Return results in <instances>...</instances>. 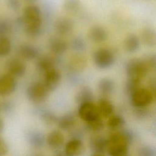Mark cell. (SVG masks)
I'll return each mask as SVG.
<instances>
[{
    "label": "cell",
    "instance_id": "6da1fadb",
    "mask_svg": "<svg viewBox=\"0 0 156 156\" xmlns=\"http://www.w3.org/2000/svg\"><path fill=\"white\" fill-rule=\"evenodd\" d=\"M26 34L30 38L39 37L42 31V12L36 5H29L25 7L22 16Z\"/></svg>",
    "mask_w": 156,
    "mask_h": 156
},
{
    "label": "cell",
    "instance_id": "7a4b0ae2",
    "mask_svg": "<svg viewBox=\"0 0 156 156\" xmlns=\"http://www.w3.org/2000/svg\"><path fill=\"white\" fill-rule=\"evenodd\" d=\"M150 70L144 58H133L126 64L125 71L128 78L141 80Z\"/></svg>",
    "mask_w": 156,
    "mask_h": 156
},
{
    "label": "cell",
    "instance_id": "3957f363",
    "mask_svg": "<svg viewBox=\"0 0 156 156\" xmlns=\"http://www.w3.org/2000/svg\"><path fill=\"white\" fill-rule=\"evenodd\" d=\"M93 61L98 68L105 69L113 65L115 62V57L110 49L101 48L98 49L94 52Z\"/></svg>",
    "mask_w": 156,
    "mask_h": 156
},
{
    "label": "cell",
    "instance_id": "277c9868",
    "mask_svg": "<svg viewBox=\"0 0 156 156\" xmlns=\"http://www.w3.org/2000/svg\"><path fill=\"white\" fill-rule=\"evenodd\" d=\"M49 92L43 82H34L28 86L26 94L30 101L38 104L44 102L47 99Z\"/></svg>",
    "mask_w": 156,
    "mask_h": 156
},
{
    "label": "cell",
    "instance_id": "5b68a950",
    "mask_svg": "<svg viewBox=\"0 0 156 156\" xmlns=\"http://www.w3.org/2000/svg\"><path fill=\"white\" fill-rule=\"evenodd\" d=\"M132 104L136 108H144L153 100V93L149 89L140 87L130 95Z\"/></svg>",
    "mask_w": 156,
    "mask_h": 156
},
{
    "label": "cell",
    "instance_id": "8992f818",
    "mask_svg": "<svg viewBox=\"0 0 156 156\" xmlns=\"http://www.w3.org/2000/svg\"><path fill=\"white\" fill-rule=\"evenodd\" d=\"M78 113L80 118L87 122L100 118L98 107L92 102L80 104Z\"/></svg>",
    "mask_w": 156,
    "mask_h": 156
},
{
    "label": "cell",
    "instance_id": "52a82bcc",
    "mask_svg": "<svg viewBox=\"0 0 156 156\" xmlns=\"http://www.w3.org/2000/svg\"><path fill=\"white\" fill-rule=\"evenodd\" d=\"M62 79L60 72L53 68L44 73V79L43 83L49 91L55 90L59 85Z\"/></svg>",
    "mask_w": 156,
    "mask_h": 156
},
{
    "label": "cell",
    "instance_id": "ba28073f",
    "mask_svg": "<svg viewBox=\"0 0 156 156\" xmlns=\"http://www.w3.org/2000/svg\"><path fill=\"white\" fill-rule=\"evenodd\" d=\"M17 82L15 77L9 74H5L0 77V95L8 96L16 90Z\"/></svg>",
    "mask_w": 156,
    "mask_h": 156
},
{
    "label": "cell",
    "instance_id": "9c48e42d",
    "mask_svg": "<svg viewBox=\"0 0 156 156\" xmlns=\"http://www.w3.org/2000/svg\"><path fill=\"white\" fill-rule=\"evenodd\" d=\"M8 74L14 77H20L24 75L26 71V64L20 59L12 58L6 63Z\"/></svg>",
    "mask_w": 156,
    "mask_h": 156
},
{
    "label": "cell",
    "instance_id": "30bf717a",
    "mask_svg": "<svg viewBox=\"0 0 156 156\" xmlns=\"http://www.w3.org/2000/svg\"><path fill=\"white\" fill-rule=\"evenodd\" d=\"M74 23L70 19L65 16L58 18L54 23V29L60 36L69 35L73 30Z\"/></svg>",
    "mask_w": 156,
    "mask_h": 156
},
{
    "label": "cell",
    "instance_id": "8fae6325",
    "mask_svg": "<svg viewBox=\"0 0 156 156\" xmlns=\"http://www.w3.org/2000/svg\"><path fill=\"white\" fill-rule=\"evenodd\" d=\"M65 151L66 156H80L84 151V146L79 139H71L66 144Z\"/></svg>",
    "mask_w": 156,
    "mask_h": 156
},
{
    "label": "cell",
    "instance_id": "7c38bea8",
    "mask_svg": "<svg viewBox=\"0 0 156 156\" xmlns=\"http://www.w3.org/2000/svg\"><path fill=\"white\" fill-rule=\"evenodd\" d=\"M90 146L91 149L94 152V154H102L107 150L108 142L107 139L104 137L96 135L90 139Z\"/></svg>",
    "mask_w": 156,
    "mask_h": 156
},
{
    "label": "cell",
    "instance_id": "4fadbf2b",
    "mask_svg": "<svg viewBox=\"0 0 156 156\" xmlns=\"http://www.w3.org/2000/svg\"><path fill=\"white\" fill-rule=\"evenodd\" d=\"M49 48L53 54L59 55L66 52L68 44L65 40L60 38L52 37L49 39Z\"/></svg>",
    "mask_w": 156,
    "mask_h": 156
},
{
    "label": "cell",
    "instance_id": "5bb4252c",
    "mask_svg": "<svg viewBox=\"0 0 156 156\" xmlns=\"http://www.w3.org/2000/svg\"><path fill=\"white\" fill-rule=\"evenodd\" d=\"M20 55L27 60H33L39 56V49L32 44L25 43L21 44L19 48Z\"/></svg>",
    "mask_w": 156,
    "mask_h": 156
},
{
    "label": "cell",
    "instance_id": "9a60e30c",
    "mask_svg": "<svg viewBox=\"0 0 156 156\" xmlns=\"http://www.w3.org/2000/svg\"><path fill=\"white\" fill-rule=\"evenodd\" d=\"M90 39L96 43L104 42L108 37L106 30L102 26H95L92 27L88 32Z\"/></svg>",
    "mask_w": 156,
    "mask_h": 156
},
{
    "label": "cell",
    "instance_id": "2e32d148",
    "mask_svg": "<svg viewBox=\"0 0 156 156\" xmlns=\"http://www.w3.org/2000/svg\"><path fill=\"white\" fill-rule=\"evenodd\" d=\"M64 135L57 130L51 131L47 136L46 142L48 145L52 149H58L63 144Z\"/></svg>",
    "mask_w": 156,
    "mask_h": 156
},
{
    "label": "cell",
    "instance_id": "e0dca14e",
    "mask_svg": "<svg viewBox=\"0 0 156 156\" xmlns=\"http://www.w3.org/2000/svg\"><path fill=\"white\" fill-rule=\"evenodd\" d=\"M107 140L108 144L123 143L129 145L132 140V136L127 132L116 131L110 134Z\"/></svg>",
    "mask_w": 156,
    "mask_h": 156
},
{
    "label": "cell",
    "instance_id": "ac0fdd59",
    "mask_svg": "<svg viewBox=\"0 0 156 156\" xmlns=\"http://www.w3.org/2000/svg\"><path fill=\"white\" fill-rule=\"evenodd\" d=\"M93 99V93L91 88L88 86L81 87L75 96L76 102L80 105L86 102H91Z\"/></svg>",
    "mask_w": 156,
    "mask_h": 156
},
{
    "label": "cell",
    "instance_id": "d6986e66",
    "mask_svg": "<svg viewBox=\"0 0 156 156\" xmlns=\"http://www.w3.org/2000/svg\"><path fill=\"white\" fill-rule=\"evenodd\" d=\"M97 107L100 116L105 118L111 116L114 112L113 104L105 98H102L99 99L98 106Z\"/></svg>",
    "mask_w": 156,
    "mask_h": 156
},
{
    "label": "cell",
    "instance_id": "ffe728a7",
    "mask_svg": "<svg viewBox=\"0 0 156 156\" xmlns=\"http://www.w3.org/2000/svg\"><path fill=\"white\" fill-rule=\"evenodd\" d=\"M124 48L126 51L133 53L138 50L140 46V40L135 34L128 35L124 40Z\"/></svg>",
    "mask_w": 156,
    "mask_h": 156
},
{
    "label": "cell",
    "instance_id": "44dd1931",
    "mask_svg": "<svg viewBox=\"0 0 156 156\" xmlns=\"http://www.w3.org/2000/svg\"><path fill=\"white\" fill-rule=\"evenodd\" d=\"M141 40L148 47H154L156 44V34L153 28L145 27L141 32Z\"/></svg>",
    "mask_w": 156,
    "mask_h": 156
},
{
    "label": "cell",
    "instance_id": "7402d4cb",
    "mask_svg": "<svg viewBox=\"0 0 156 156\" xmlns=\"http://www.w3.org/2000/svg\"><path fill=\"white\" fill-rule=\"evenodd\" d=\"M107 151L110 156H129V145L126 144H108Z\"/></svg>",
    "mask_w": 156,
    "mask_h": 156
},
{
    "label": "cell",
    "instance_id": "603a6c76",
    "mask_svg": "<svg viewBox=\"0 0 156 156\" xmlns=\"http://www.w3.org/2000/svg\"><path fill=\"white\" fill-rule=\"evenodd\" d=\"M86 65L87 61L85 58L79 54L72 55L68 62L69 68L74 71H81L84 69Z\"/></svg>",
    "mask_w": 156,
    "mask_h": 156
},
{
    "label": "cell",
    "instance_id": "cb8c5ba5",
    "mask_svg": "<svg viewBox=\"0 0 156 156\" xmlns=\"http://www.w3.org/2000/svg\"><path fill=\"white\" fill-rule=\"evenodd\" d=\"M77 122L76 117L73 113H67L57 119L58 127L64 130H68L73 128Z\"/></svg>",
    "mask_w": 156,
    "mask_h": 156
},
{
    "label": "cell",
    "instance_id": "d4e9b609",
    "mask_svg": "<svg viewBox=\"0 0 156 156\" xmlns=\"http://www.w3.org/2000/svg\"><path fill=\"white\" fill-rule=\"evenodd\" d=\"M99 92L104 96H108L112 93L115 89V82L110 77H102L98 82Z\"/></svg>",
    "mask_w": 156,
    "mask_h": 156
},
{
    "label": "cell",
    "instance_id": "484cf974",
    "mask_svg": "<svg viewBox=\"0 0 156 156\" xmlns=\"http://www.w3.org/2000/svg\"><path fill=\"white\" fill-rule=\"evenodd\" d=\"M53 68H55L54 61L51 57L43 55L38 58L36 68L39 73L44 74Z\"/></svg>",
    "mask_w": 156,
    "mask_h": 156
},
{
    "label": "cell",
    "instance_id": "4316f807",
    "mask_svg": "<svg viewBox=\"0 0 156 156\" xmlns=\"http://www.w3.org/2000/svg\"><path fill=\"white\" fill-rule=\"evenodd\" d=\"M28 141L33 147H40L44 144V135L38 131H32L28 135Z\"/></svg>",
    "mask_w": 156,
    "mask_h": 156
},
{
    "label": "cell",
    "instance_id": "83f0119b",
    "mask_svg": "<svg viewBox=\"0 0 156 156\" xmlns=\"http://www.w3.org/2000/svg\"><path fill=\"white\" fill-rule=\"evenodd\" d=\"M125 124L124 119L120 115H112L108 118L107 125L112 130H118L122 127Z\"/></svg>",
    "mask_w": 156,
    "mask_h": 156
},
{
    "label": "cell",
    "instance_id": "f1b7e54d",
    "mask_svg": "<svg viewBox=\"0 0 156 156\" xmlns=\"http://www.w3.org/2000/svg\"><path fill=\"white\" fill-rule=\"evenodd\" d=\"M12 49L11 41L7 36H0V57L9 54Z\"/></svg>",
    "mask_w": 156,
    "mask_h": 156
},
{
    "label": "cell",
    "instance_id": "f546056e",
    "mask_svg": "<svg viewBox=\"0 0 156 156\" xmlns=\"http://www.w3.org/2000/svg\"><path fill=\"white\" fill-rule=\"evenodd\" d=\"M141 80L135 78H128L125 84L126 92L130 95L133 91L140 87Z\"/></svg>",
    "mask_w": 156,
    "mask_h": 156
},
{
    "label": "cell",
    "instance_id": "4dcf8cb0",
    "mask_svg": "<svg viewBox=\"0 0 156 156\" xmlns=\"http://www.w3.org/2000/svg\"><path fill=\"white\" fill-rule=\"evenodd\" d=\"M80 5L79 0H65L63 4L65 10L69 13H76L79 10Z\"/></svg>",
    "mask_w": 156,
    "mask_h": 156
},
{
    "label": "cell",
    "instance_id": "1f68e13d",
    "mask_svg": "<svg viewBox=\"0 0 156 156\" xmlns=\"http://www.w3.org/2000/svg\"><path fill=\"white\" fill-rule=\"evenodd\" d=\"M71 47L73 50L77 52H81L85 50L86 43L83 39L80 37H76L72 40Z\"/></svg>",
    "mask_w": 156,
    "mask_h": 156
},
{
    "label": "cell",
    "instance_id": "d6a6232c",
    "mask_svg": "<svg viewBox=\"0 0 156 156\" xmlns=\"http://www.w3.org/2000/svg\"><path fill=\"white\" fill-rule=\"evenodd\" d=\"M87 123L88 129L92 132H100L104 128V124L100 118Z\"/></svg>",
    "mask_w": 156,
    "mask_h": 156
},
{
    "label": "cell",
    "instance_id": "836d02e7",
    "mask_svg": "<svg viewBox=\"0 0 156 156\" xmlns=\"http://www.w3.org/2000/svg\"><path fill=\"white\" fill-rule=\"evenodd\" d=\"M11 26L10 23L4 19H0V36H7L10 31Z\"/></svg>",
    "mask_w": 156,
    "mask_h": 156
},
{
    "label": "cell",
    "instance_id": "e575fe53",
    "mask_svg": "<svg viewBox=\"0 0 156 156\" xmlns=\"http://www.w3.org/2000/svg\"><path fill=\"white\" fill-rule=\"evenodd\" d=\"M139 156H155V153L154 149L149 146H143L138 150Z\"/></svg>",
    "mask_w": 156,
    "mask_h": 156
},
{
    "label": "cell",
    "instance_id": "d590c367",
    "mask_svg": "<svg viewBox=\"0 0 156 156\" xmlns=\"http://www.w3.org/2000/svg\"><path fill=\"white\" fill-rule=\"evenodd\" d=\"M5 3L9 9L13 11H18L21 6L20 0H5Z\"/></svg>",
    "mask_w": 156,
    "mask_h": 156
},
{
    "label": "cell",
    "instance_id": "8d00e7d4",
    "mask_svg": "<svg viewBox=\"0 0 156 156\" xmlns=\"http://www.w3.org/2000/svg\"><path fill=\"white\" fill-rule=\"evenodd\" d=\"M9 151V147L5 141L0 137V156L5 155Z\"/></svg>",
    "mask_w": 156,
    "mask_h": 156
},
{
    "label": "cell",
    "instance_id": "74e56055",
    "mask_svg": "<svg viewBox=\"0 0 156 156\" xmlns=\"http://www.w3.org/2000/svg\"><path fill=\"white\" fill-rule=\"evenodd\" d=\"M42 117L43 118V119L48 123L50 124V123H52L54 122V121H56V118H55L54 115H53L52 113L47 112V113H44L43 114Z\"/></svg>",
    "mask_w": 156,
    "mask_h": 156
},
{
    "label": "cell",
    "instance_id": "f35d334b",
    "mask_svg": "<svg viewBox=\"0 0 156 156\" xmlns=\"http://www.w3.org/2000/svg\"><path fill=\"white\" fill-rule=\"evenodd\" d=\"M3 127H4V123H3L2 120L0 118V132L2 130Z\"/></svg>",
    "mask_w": 156,
    "mask_h": 156
},
{
    "label": "cell",
    "instance_id": "ab89813d",
    "mask_svg": "<svg viewBox=\"0 0 156 156\" xmlns=\"http://www.w3.org/2000/svg\"><path fill=\"white\" fill-rule=\"evenodd\" d=\"M26 2H29V3H33L37 1V0H24Z\"/></svg>",
    "mask_w": 156,
    "mask_h": 156
},
{
    "label": "cell",
    "instance_id": "60d3db41",
    "mask_svg": "<svg viewBox=\"0 0 156 156\" xmlns=\"http://www.w3.org/2000/svg\"><path fill=\"white\" fill-rule=\"evenodd\" d=\"M92 156H104L102 154H94Z\"/></svg>",
    "mask_w": 156,
    "mask_h": 156
},
{
    "label": "cell",
    "instance_id": "b9f144b4",
    "mask_svg": "<svg viewBox=\"0 0 156 156\" xmlns=\"http://www.w3.org/2000/svg\"><path fill=\"white\" fill-rule=\"evenodd\" d=\"M56 156H66V155H65V154H63L60 153V154H58Z\"/></svg>",
    "mask_w": 156,
    "mask_h": 156
},
{
    "label": "cell",
    "instance_id": "7bdbcfd3",
    "mask_svg": "<svg viewBox=\"0 0 156 156\" xmlns=\"http://www.w3.org/2000/svg\"><path fill=\"white\" fill-rule=\"evenodd\" d=\"M34 156H44V155H42L41 154H36Z\"/></svg>",
    "mask_w": 156,
    "mask_h": 156
}]
</instances>
